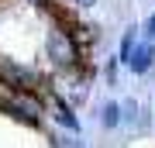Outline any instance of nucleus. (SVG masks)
<instances>
[{"mask_svg": "<svg viewBox=\"0 0 155 148\" xmlns=\"http://www.w3.org/2000/svg\"><path fill=\"white\" fill-rule=\"evenodd\" d=\"M28 4H48V0H28Z\"/></svg>", "mask_w": 155, "mask_h": 148, "instance_id": "13", "label": "nucleus"}, {"mask_svg": "<svg viewBox=\"0 0 155 148\" xmlns=\"http://www.w3.org/2000/svg\"><path fill=\"white\" fill-rule=\"evenodd\" d=\"M55 93L59 100H66V104H83L86 100V72L83 69H62L55 76Z\"/></svg>", "mask_w": 155, "mask_h": 148, "instance_id": "4", "label": "nucleus"}, {"mask_svg": "<svg viewBox=\"0 0 155 148\" xmlns=\"http://www.w3.org/2000/svg\"><path fill=\"white\" fill-rule=\"evenodd\" d=\"M104 127H117L121 124V104H104Z\"/></svg>", "mask_w": 155, "mask_h": 148, "instance_id": "9", "label": "nucleus"}, {"mask_svg": "<svg viewBox=\"0 0 155 148\" xmlns=\"http://www.w3.org/2000/svg\"><path fill=\"white\" fill-rule=\"evenodd\" d=\"M152 62H155V45H138V48H134V55H131V62H127V66H131V72H138V76H145V72L152 69Z\"/></svg>", "mask_w": 155, "mask_h": 148, "instance_id": "6", "label": "nucleus"}, {"mask_svg": "<svg viewBox=\"0 0 155 148\" xmlns=\"http://www.w3.org/2000/svg\"><path fill=\"white\" fill-rule=\"evenodd\" d=\"M52 114H55V121L66 127L69 134H76V131H79V121H76V114H72V107L66 104V100H59V97L52 100Z\"/></svg>", "mask_w": 155, "mask_h": 148, "instance_id": "7", "label": "nucleus"}, {"mask_svg": "<svg viewBox=\"0 0 155 148\" xmlns=\"http://www.w3.org/2000/svg\"><path fill=\"white\" fill-rule=\"evenodd\" d=\"M134 31H138V28H127V31H124V38H121V52H117V62H131L134 48H138V45H134Z\"/></svg>", "mask_w": 155, "mask_h": 148, "instance_id": "8", "label": "nucleus"}, {"mask_svg": "<svg viewBox=\"0 0 155 148\" xmlns=\"http://www.w3.org/2000/svg\"><path fill=\"white\" fill-rule=\"evenodd\" d=\"M145 38H148V45H155V14L145 21Z\"/></svg>", "mask_w": 155, "mask_h": 148, "instance_id": "11", "label": "nucleus"}, {"mask_svg": "<svg viewBox=\"0 0 155 148\" xmlns=\"http://www.w3.org/2000/svg\"><path fill=\"white\" fill-rule=\"evenodd\" d=\"M0 110H7L11 117H17L24 124H41L45 104L35 93H7V97H0Z\"/></svg>", "mask_w": 155, "mask_h": 148, "instance_id": "2", "label": "nucleus"}, {"mask_svg": "<svg viewBox=\"0 0 155 148\" xmlns=\"http://www.w3.org/2000/svg\"><path fill=\"white\" fill-rule=\"evenodd\" d=\"M79 4H83V7H93V4H97V0H79Z\"/></svg>", "mask_w": 155, "mask_h": 148, "instance_id": "12", "label": "nucleus"}, {"mask_svg": "<svg viewBox=\"0 0 155 148\" xmlns=\"http://www.w3.org/2000/svg\"><path fill=\"white\" fill-rule=\"evenodd\" d=\"M52 148H83V145H79V138H76V134L59 131V134H52Z\"/></svg>", "mask_w": 155, "mask_h": 148, "instance_id": "10", "label": "nucleus"}, {"mask_svg": "<svg viewBox=\"0 0 155 148\" xmlns=\"http://www.w3.org/2000/svg\"><path fill=\"white\" fill-rule=\"evenodd\" d=\"M121 124H127V127H148V107H141L138 100H121Z\"/></svg>", "mask_w": 155, "mask_h": 148, "instance_id": "5", "label": "nucleus"}, {"mask_svg": "<svg viewBox=\"0 0 155 148\" xmlns=\"http://www.w3.org/2000/svg\"><path fill=\"white\" fill-rule=\"evenodd\" d=\"M0 83L11 86V93H35L41 90V76L21 62H11V59H0Z\"/></svg>", "mask_w": 155, "mask_h": 148, "instance_id": "3", "label": "nucleus"}, {"mask_svg": "<svg viewBox=\"0 0 155 148\" xmlns=\"http://www.w3.org/2000/svg\"><path fill=\"white\" fill-rule=\"evenodd\" d=\"M45 59H48L59 72L62 69H76L79 66V45H76V38H72V31L52 28V31L45 35Z\"/></svg>", "mask_w": 155, "mask_h": 148, "instance_id": "1", "label": "nucleus"}]
</instances>
